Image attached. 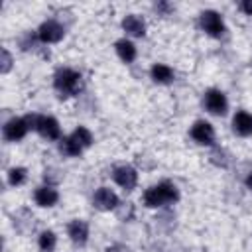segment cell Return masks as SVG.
Listing matches in <instances>:
<instances>
[{"instance_id":"1","label":"cell","mask_w":252,"mask_h":252,"mask_svg":"<svg viewBox=\"0 0 252 252\" xmlns=\"http://www.w3.org/2000/svg\"><path fill=\"white\" fill-rule=\"evenodd\" d=\"M177 199H179V193H177L175 185H171L167 181H163L159 185H154L144 193L146 207H159V205H165V203H173Z\"/></svg>"},{"instance_id":"2","label":"cell","mask_w":252,"mask_h":252,"mask_svg":"<svg viewBox=\"0 0 252 252\" xmlns=\"http://www.w3.org/2000/svg\"><path fill=\"white\" fill-rule=\"evenodd\" d=\"M55 89L61 93V96H71L81 91V75L73 69H59L53 77Z\"/></svg>"},{"instance_id":"3","label":"cell","mask_w":252,"mask_h":252,"mask_svg":"<svg viewBox=\"0 0 252 252\" xmlns=\"http://www.w3.org/2000/svg\"><path fill=\"white\" fill-rule=\"evenodd\" d=\"M201 26H203V30H205L209 35H213V37H220L222 32H224L222 18H220L217 12H213V10H207V12L201 14Z\"/></svg>"},{"instance_id":"4","label":"cell","mask_w":252,"mask_h":252,"mask_svg":"<svg viewBox=\"0 0 252 252\" xmlns=\"http://www.w3.org/2000/svg\"><path fill=\"white\" fill-rule=\"evenodd\" d=\"M63 26L61 24H57L55 20H47V22H43L41 26H39V30H37V37L43 41V43H55V41H59L61 37H63Z\"/></svg>"},{"instance_id":"5","label":"cell","mask_w":252,"mask_h":252,"mask_svg":"<svg viewBox=\"0 0 252 252\" xmlns=\"http://www.w3.org/2000/svg\"><path fill=\"white\" fill-rule=\"evenodd\" d=\"M112 177H114V181H116L122 189H126V191H132V189L136 187V181H138V173H136V169L130 167V165H120V167H116L114 173H112Z\"/></svg>"},{"instance_id":"6","label":"cell","mask_w":252,"mask_h":252,"mask_svg":"<svg viewBox=\"0 0 252 252\" xmlns=\"http://www.w3.org/2000/svg\"><path fill=\"white\" fill-rule=\"evenodd\" d=\"M191 136H193L195 142H199V144H203V146H211V144L215 142V130H213V126H211L209 122H205V120H199V122L193 124Z\"/></svg>"},{"instance_id":"7","label":"cell","mask_w":252,"mask_h":252,"mask_svg":"<svg viewBox=\"0 0 252 252\" xmlns=\"http://www.w3.org/2000/svg\"><path fill=\"white\" fill-rule=\"evenodd\" d=\"M205 106L213 114H224L226 112V98L220 91L211 89V91L205 93Z\"/></svg>"},{"instance_id":"8","label":"cell","mask_w":252,"mask_h":252,"mask_svg":"<svg viewBox=\"0 0 252 252\" xmlns=\"http://www.w3.org/2000/svg\"><path fill=\"white\" fill-rule=\"evenodd\" d=\"M28 124L24 118H12L4 124V138L10 140V142H16V140H22L28 132Z\"/></svg>"},{"instance_id":"9","label":"cell","mask_w":252,"mask_h":252,"mask_svg":"<svg viewBox=\"0 0 252 252\" xmlns=\"http://www.w3.org/2000/svg\"><path fill=\"white\" fill-rule=\"evenodd\" d=\"M94 207L100 211H110L118 207V197L116 193H112L108 187H100L94 193Z\"/></svg>"},{"instance_id":"10","label":"cell","mask_w":252,"mask_h":252,"mask_svg":"<svg viewBox=\"0 0 252 252\" xmlns=\"http://www.w3.org/2000/svg\"><path fill=\"white\" fill-rule=\"evenodd\" d=\"M37 132L49 140H59L61 136V130H59V124L53 116H39L37 120Z\"/></svg>"},{"instance_id":"11","label":"cell","mask_w":252,"mask_h":252,"mask_svg":"<svg viewBox=\"0 0 252 252\" xmlns=\"http://www.w3.org/2000/svg\"><path fill=\"white\" fill-rule=\"evenodd\" d=\"M67 230H69L71 240L77 242V244H85L87 238H89V224L85 220H71Z\"/></svg>"},{"instance_id":"12","label":"cell","mask_w":252,"mask_h":252,"mask_svg":"<svg viewBox=\"0 0 252 252\" xmlns=\"http://www.w3.org/2000/svg\"><path fill=\"white\" fill-rule=\"evenodd\" d=\"M232 126H234V132L240 134V136H250L252 134V116L244 110L236 112L234 120H232Z\"/></svg>"},{"instance_id":"13","label":"cell","mask_w":252,"mask_h":252,"mask_svg":"<svg viewBox=\"0 0 252 252\" xmlns=\"http://www.w3.org/2000/svg\"><path fill=\"white\" fill-rule=\"evenodd\" d=\"M122 28H124L128 33L136 35V37H142V35L146 33V24H144V20L138 18V16H134V14L126 16V18L122 20Z\"/></svg>"},{"instance_id":"14","label":"cell","mask_w":252,"mask_h":252,"mask_svg":"<svg viewBox=\"0 0 252 252\" xmlns=\"http://www.w3.org/2000/svg\"><path fill=\"white\" fill-rule=\"evenodd\" d=\"M57 199H59V195L51 187H39V189H35V203L39 207H53L57 203Z\"/></svg>"},{"instance_id":"15","label":"cell","mask_w":252,"mask_h":252,"mask_svg":"<svg viewBox=\"0 0 252 252\" xmlns=\"http://www.w3.org/2000/svg\"><path fill=\"white\" fill-rule=\"evenodd\" d=\"M114 47H116V53L120 55L122 61L132 63V61L136 59V47H134L132 41H128V39H118Z\"/></svg>"},{"instance_id":"16","label":"cell","mask_w":252,"mask_h":252,"mask_svg":"<svg viewBox=\"0 0 252 252\" xmlns=\"http://www.w3.org/2000/svg\"><path fill=\"white\" fill-rule=\"evenodd\" d=\"M152 79L156 83H169L173 79V71L167 67V65H161V63H156L152 67Z\"/></svg>"},{"instance_id":"17","label":"cell","mask_w":252,"mask_h":252,"mask_svg":"<svg viewBox=\"0 0 252 252\" xmlns=\"http://www.w3.org/2000/svg\"><path fill=\"white\" fill-rule=\"evenodd\" d=\"M71 138H73V142H77L81 148H89V146L93 144V134H91L85 126H79V128L71 134Z\"/></svg>"},{"instance_id":"18","label":"cell","mask_w":252,"mask_h":252,"mask_svg":"<svg viewBox=\"0 0 252 252\" xmlns=\"http://www.w3.org/2000/svg\"><path fill=\"white\" fill-rule=\"evenodd\" d=\"M59 150H61L63 154H67V156H79V154L83 152V148H81L77 142H73L71 136H69V138H63V140L59 142Z\"/></svg>"},{"instance_id":"19","label":"cell","mask_w":252,"mask_h":252,"mask_svg":"<svg viewBox=\"0 0 252 252\" xmlns=\"http://www.w3.org/2000/svg\"><path fill=\"white\" fill-rule=\"evenodd\" d=\"M39 248L41 252H51L55 248V234L51 230H45L39 234Z\"/></svg>"},{"instance_id":"20","label":"cell","mask_w":252,"mask_h":252,"mask_svg":"<svg viewBox=\"0 0 252 252\" xmlns=\"http://www.w3.org/2000/svg\"><path fill=\"white\" fill-rule=\"evenodd\" d=\"M26 179V169L24 167H12L8 171V183L10 185H22Z\"/></svg>"},{"instance_id":"21","label":"cell","mask_w":252,"mask_h":252,"mask_svg":"<svg viewBox=\"0 0 252 252\" xmlns=\"http://www.w3.org/2000/svg\"><path fill=\"white\" fill-rule=\"evenodd\" d=\"M224 156H226V152H224V150L215 148V150L211 152V156H209V158H211V161H213V163H217V165H220V167H226V165H228V159H226Z\"/></svg>"},{"instance_id":"22","label":"cell","mask_w":252,"mask_h":252,"mask_svg":"<svg viewBox=\"0 0 252 252\" xmlns=\"http://www.w3.org/2000/svg\"><path fill=\"white\" fill-rule=\"evenodd\" d=\"M0 55H2L0 71H2V73H8V71H10V67H12V55L8 53V49H6V47H2V49H0Z\"/></svg>"},{"instance_id":"23","label":"cell","mask_w":252,"mask_h":252,"mask_svg":"<svg viewBox=\"0 0 252 252\" xmlns=\"http://www.w3.org/2000/svg\"><path fill=\"white\" fill-rule=\"evenodd\" d=\"M238 8H240L242 12H246L248 16H252V0H244V2H240Z\"/></svg>"},{"instance_id":"24","label":"cell","mask_w":252,"mask_h":252,"mask_svg":"<svg viewBox=\"0 0 252 252\" xmlns=\"http://www.w3.org/2000/svg\"><path fill=\"white\" fill-rule=\"evenodd\" d=\"M106 252H128V248L122 246V244H114V246H108Z\"/></svg>"},{"instance_id":"25","label":"cell","mask_w":252,"mask_h":252,"mask_svg":"<svg viewBox=\"0 0 252 252\" xmlns=\"http://www.w3.org/2000/svg\"><path fill=\"white\" fill-rule=\"evenodd\" d=\"M156 8H158V10H161V12H167V10H169V6H167L165 2H159V4H156Z\"/></svg>"},{"instance_id":"26","label":"cell","mask_w":252,"mask_h":252,"mask_svg":"<svg viewBox=\"0 0 252 252\" xmlns=\"http://www.w3.org/2000/svg\"><path fill=\"white\" fill-rule=\"evenodd\" d=\"M246 185H248V189L252 191V171H250V175L246 177Z\"/></svg>"}]
</instances>
